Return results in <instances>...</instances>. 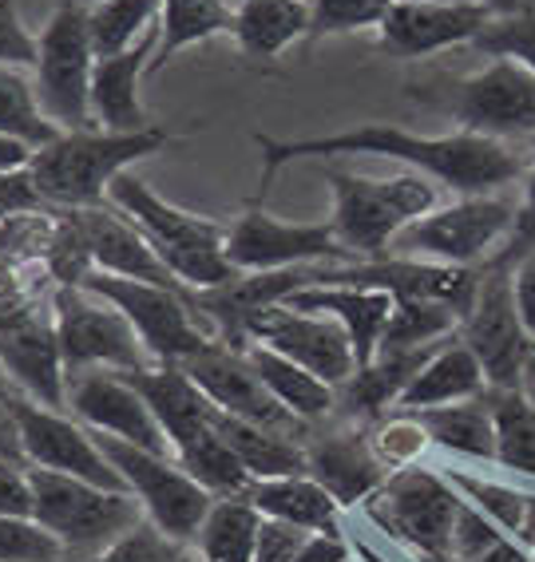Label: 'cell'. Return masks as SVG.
Instances as JSON below:
<instances>
[{"mask_svg": "<svg viewBox=\"0 0 535 562\" xmlns=\"http://www.w3.org/2000/svg\"><path fill=\"white\" fill-rule=\"evenodd\" d=\"M532 4H535V0H532Z\"/></svg>", "mask_w": 535, "mask_h": 562, "instance_id": "obj_61", "label": "cell"}, {"mask_svg": "<svg viewBox=\"0 0 535 562\" xmlns=\"http://www.w3.org/2000/svg\"><path fill=\"white\" fill-rule=\"evenodd\" d=\"M349 542H345V535H310L305 539V547L298 554H293V562H349Z\"/></svg>", "mask_w": 535, "mask_h": 562, "instance_id": "obj_53", "label": "cell"}, {"mask_svg": "<svg viewBox=\"0 0 535 562\" xmlns=\"http://www.w3.org/2000/svg\"><path fill=\"white\" fill-rule=\"evenodd\" d=\"M250 341L270 345L274 352L290 357L293 364L310 369L325 384L342 389L357 372V352L349 333L330 313H298L290 305H274L263 317H254Z\"/></svg>", "mask_w": 535, "mask_h": 562, "instance_id": "obj_18", "label": "cell"}, {"mask_svg": "<svg viewBox=\"0 0 535 562\" xmlns=\"http://www.w3.org/2000/svg\"><path fill=\"white\" fill-rule=\"evenodd\" d=\"M9 396H16V389H12V376L4 372V364H0V401H9Z\"/></svg>", "mask_w": 535, "mask_h": 562, "instance_id": "obj_58", "label": "cell"}, {"mask_svg": "<svg viewBox=\"0 0 535 562\" xmlns=\"http://www.w3.org/2000/svg\"><path fill=\"white\" fill-rule=\"evenodd\" d=\"M234 41L246 60H274L290 44L310 41V0H238Z\"/></svg>", "mask_w": 535, "mask_h": 562, "instance_id": "obj_30", "label": "cell"}, {"mask_svg": "<svg viewBox=\"0 0 535 562\" xmlns=\"http://www.w3.org/2000/svg\"><path fill=\"white\" fill-rule=\"evenodd\" d=\"M535 250V159L527 167V182H524V199L515 206V222L512 234L504 238V246L484 261V266H495V270H512L515 261L527 258Z\"/></svg>", "mask_w": 535, "mask_h": 562, "instance_id": "obj_47", "label": "cell"}, {"mask_svg": "<svg viewBox=\"0 0 535 562\" xmlns=\"http://www.w3.org/2000/svg\"><path fill=\"white\" fill-rule=\"evenodd\" d=\"M361 512L404 542L416 559H441L453 542V522L460 512V492L441 472L428 468H401L361 503Z\"/></svg>", "mask_w": 535, "mask_h": 562, "instance_id": "obj_8", "label": "cell"}, {"mask_svg": "<svg viewBox=\"0 0 535 562\" xmlns=\"http://www.w3.org/2000/svg\"><path fill=\"white\" fill-rule=\"evenodd\" d=\"M175 135L167 127L143 131H64L60 139L32 151L29 175L32 187L41 191L44 206L60 211H83V206H103L108 187L120 179L132 162L159 155Z\"/></svg>", "mask_w": 535, "mask_h": 562, "instance_id": "obj_2", "label": "cell"}, {"mask_svg": "<svg viewBox=\"0 0 535 562\" xmlns=\"http://www.w3.org/2000/svg\"><path fill=\"white\" fill-rule=\"evenodd\" d=\"M310 531L293 527V522L282 519H266L258 527V547H254V562H293V554L302 551Z\"/></svg>", "mask_w": 535, "mask_h": 562, "instance_id": "obj_49", "label": "cell"}, {"mask_svg": "<svg viewBox=\"0 0 535 562\" xmlns=\"http://www.w3.org/2000/svg\"><path fill=\"white\" fill-rule=\"evenodd\" d=\"M155 48H159V24L135 48L120 52V56H108V60H96V71H91V120H96V127L103 131L152 127L147 111L140 103V76L152 64Z\"/></svg>", "mask_w": 535, "mask_h": 562, "instance_id": "obj_25", "label": "cell"}, {"mask_svg": "<svg viewBox=\"0 0 535 562\" xmlns=\"http://www.w3.org/2000/svg\"><path fill=\"white\" fill-rule=\"evenodd\" d=\"M488 392V376L476 361V352L460 341V333L448 337L441 349L424 361V369L413 376V384L404 389V396L397 401L401 412H424V408H441V404L456 401H476Z\"/></svg>", "mask_w": 535, "mask_h": 562, "instance_id": "obj_27", "label": "cell"}, {"mask_svg": "<svg viewBox=\"0 0 535 562\" xmlns=\"http://www.w3.org/2000/svg\"><path fill=\"white\" fill-rule=\"evenodd\" d=\"M91 436L100 443V452L112 460L115 472L123 475L127 492L143 503V515L167 535H175V539L194 542V535H199V527L207 522V515L214 507V495L175 456H155L147 448H135V443L115 440L108 432Z\"/></svg>", "mask_w": 535, "mask_h": 562, "instance_id": "obj_9", "label": "cell"}, {"mask_svg": "<svg viewBox=\"0 0 535 562\" xmlns=\"http://www.w3.org/2000/svg\"><path fill=\"white\" fill-rule=\"evenodd\" d=\"M369 443L389 472H401V468H416L424 460V452L433 448V436L416 412L393 408L389 416L369 424Z\"/></svg>", "mask_w": 535, "mask_h": 562, "instance_id": "obj_42", "label": "cell"}, {"mask_svg": "<svg viewBox=\"0 0 535 562\" xmlns=\"http://www.w3.org/2000/svg\"><path fill=\"white\" fill-rule=\"evenodd\" d=\"M91 71H96V48L88 36V12L60 4L36 41V80H32L41 111L60 131L96 127Z\"/></svg>", "mask_w": 535, "mask_h": 562, "instance_id": "obj_11", "label": "cell"}, {"mask_svg": "<svg viewBox=\"0 0 535 562\" xmlns=\"http://www.w3.org/2000/svg\"><path fill=\"white\" fill-rule=\"evenodd\" d=\"M175 460L187 468V472L194 475V480L207 487V492L214 495V499H231V495H246V487L254 483V475L243 468V460L231 452L223 443V436L214 432V424H211V432L199 436V440L187 448V452H179Z\"/></svg>", "mask_w": 535, "mask_h": 562, "instance_id": "obj_40", "label": "cell"}, {"mask_svg": "<svg viewBox=\"0 0 535 562\" xmlns=\"http://www.w3.org/2000/svg\"><path fill=\"white\" fill-rule=\"evenodd\" d=\"M36 211H44V199H41V191L32 187L29 167L12 175H0V222L21 218V214H36Z\"/></svg>", "mask_w": 535, "mask_h": 562, "instance_id": "obj_50", "label": "cell"}, {"mask_svg": "<svg viewBox=\"0 0 535 562\" xmlns=\"http://www.w3.org/2000/svg\"><path fill=\"white\" fill-rule=\"evenodd\" d=\"M282 305L298 313H330L345 325L349 341L357 352V369L374 361L377 349H381L384 325L393 317L397 297L384 290H365V285H310V290H298L293 297H286Z\"/></svg>", "mask_w": 535, "mask_h": 562, "instance_id": "obj_24", "label": "cell"}, {"mask_svg": "<svg viewBox=\"0 0 535 562\" xmlns=\"http://www.w3.org/2000/svg\"><path fill=\"white\" fill-rule=\"evenodd\" d=\"M52 322H56V341H60L64 376L88 369L127 372L152 364V352L140 341L135 325L108 297L83 285H60L52 293Z\"/></svg>", "mask_w": 535, "mask_h": 562, "instance_id": "obj_10", "label": "cell"}, {"mask_svg": "<svg viewBox=\"0 0 535 562\" xmlns=\"http://www.w3.org/2000/svg\"><path fill=\"white\" fill-rule=\"evenodd\" d=\"M445 345V341H441ZM441 345H421V349H381L374 361L357 369L349 381L337 389V408H345V420L374 424L397 408L404 389L413 384V376L424 369V361L433 357Z\"/></svg>", "mask_w": 535, "mask_h": 562, "instance_id": "obj_26", "label": "cell"}, {"mask_svg": "<svg viewBox=\"0 0 535 562\" xmlns=\"http://www.w3.org/2000/svg\"><path fill=\"white\" fill-rule=\"evenodd\" d=\"M243 352H246V361H250V369L258 372V381L274 392V401L282 404V408H290L298 420L322 424L337 412V389L325 384L322 376H313L310 369L293 364L290 357L274 352L270 345H263V341H250Z\"/></svg>", "mask_w": 535, "mask_h": 562, "instance_id": "obj_29", "label": "cell"}, {"mask_svg": "<svg viewBox=\"0 0 535 562\" xmlns=\"http://www.w3.org/2000/svg\"><path fill=\"white\" fill-rule=\"evenodd\" d=\"M512 285H515V310L524 317L527 333L535 337V250L512 266Z\"/></svg>", "mask_w": 535, "mask_h": 562, "instance_id": "obj_52", "label": "cell"}, {"mask_svg": "<svg viewBox=\"0 0 535 562\" xmlns=\"http://www.w3.org/2000/svg\"><path fill=\"white\" fill-rule=\"evenodd\" d=\"M263 151V179L254 191V206H263L274 179L293 159H334V155H377V159H397L409 171L428 175L433 182L448 187L453 194H495L500 187L524 175V159L508 143L468 135V131H448V135H416V131L393 127V123H361V127L334 131V135H305V139H274V135H254Z\"/></svg>", "mask_w": 535, "mask_h": 562, "instance_id": "obj_1", "label": "cell"}, {"mask_svg": "<svg viewBox=\"0 0 535 562\" xmlns=\"http://www.w3.org/2000/svg\"><path fill=\"white\" fill-rule=\"evenodd\" d=\"M325 182L334 187V231L342 246L357 261L389 258L397 234L409 222L436 211V187L428 175L401 171L389 179H369V175L325 167Z\"/></svg>", "mask_w": 535, "mask_h": 562, "instance_id": "obj_5", "label": "cell"}, {"mask_svg": "<svg viewBox=\"0 0 535 562\" xmlns=\"http://www.w3.org/2000/svg\"><path fill=\"white\" fill-rule=\"evenodd\" d=\"M159 12L163 0H103V4L88 9V36L96 60L135 48L159 24Z\"/></svg>", "mask_w": 535, "mask_h": 562, "instance_id": "obj_37", "label": "cell"}, {"mask_svg": "<svg viewBox=\"0 0 535 562\" xmlns=\"http://www.w3.org/2000/svg\"><path fill=\"white\" fill-rule=\"evenodd\" d=\"M214 432L223 436V443L231 448L243 468L254 480H278V475H302L305 472V448L298 436L274 432L263 424L238 420L231 412L214 408Z\"/></svg>", "mask_w": 535, "mask_h": 562, "instance_id": "obj_31", "label": "cell"}, {"mask_svg": "<svg viewBox=\"0 0 535 562\" xmlns=\"http://www.w3.org/2000/svg\"><path fill=\"white\" fill-rule=\"evenodd\" d=\"M9 408L16 416V424H21L29 468L76 475V480L100 483V487H112V492H127V483L112 468V460L100 452L91 428L64 416L60 408H48V404L32 401V396H21V392L9 396Z\"/></svg>", "mask_w": 535, "mask_h": 562, "instance_id": "obj_15", "label": "cell"}, {"mask_svg": "<svg viewBox=\"0 0 535 562\" xmlns=\"http://www.w3.org/2000/svg\"><path fill=\"white\" fill-rule=\"evenodd\" d=\"M500 539H508V531L500 522L488 519L480 507H472L468 499H460V512L453 522V542H448V554L465 562H476L480 554H488Z\"/></svg>", "mask_w": 535, "mask_h": 562, "instance_id": "obj_46", "label": "cell"}, {"mask_svg": "<svg viewBox=\"0 0 535 562\" xmlns=\"http://www.w3.org/2000/svg\"><path fill=\"white\" fill-rule=\"evenodd\" d=\"M495 416V468L535 480V401L524 389H488Z\"/></svg>", "mask_w": 535, "mask_h": 562, "instance_id": "obj_34", "label": "cell"}, {"mask_svg": "<svg viewBox=\"0 0 535 562\" xmlns=\"http://www.w3.org/2000/svg\"><path fill=\"white\" fill-rule=\"evenodd\" d=\"M223 32H234V9L226 0H163L159 48L147 64V76H155L175 52L191 48V44H207Z\"/></svg>", "mask_w": 535, "mask_h": 562, "instance_id": "obj_33", "label": "cell"}, {"mask_svg": "<svg viewBox=\"0 0 535 562\" xmlns=\"http://www.w3.org/2000/svg\"><path fill=\"white\" fill-rule=\"evenodd\" d=\"M80 285L108 297L135 325L140 341L152 352V361L182 364L187 357H194V352H202L211 345V337L191 322L194 310L182 290H167V285H152V281L115 278V273H103V270H91Z\"/></svg>", "mask_w": 535, "mask_h": 562, "instance_id": "obj_14", "label": "cell"}, {"mask_svg": "<svg viewBox=\"0 0 535 562\" xmlns=\"http://www.w3.org/2000/svg\"><path fill=\"white\" fill-rule=\"evenodd\" d=\"M68 218L80 226L83 246H88L96 270L115 273V278H132V281H152V285H167V290L187 293V285L167 270V261L159 258L152 238H147L127 214L115 211L112 202L68 211Z\"/></svg>", "mask_w": 535, "mask_h": 562, "instance_id": "obj_21", "label": "cell"}, {"mask_svg": "<svg viewBox=\"0 0 535 562\" xmlns=\"http://www.w3.org/2000/svg\"><path fill=\"white\" fill-rule=\"evenodd\" d=\"M500 4H424L397 0L377 29V48L397 60H424L456 44H476V36L500 16Z\"/></svg>", "mask_w": 535, "mask_h": 562, "instance_id": "obj_19", "label": "cell"}, {"mask_svg": "<svg viewBox=\"0 0 535 562\" xmlns=\"http://www.w3.org/2000/svg\"><path fill=\"white\" fill-rule=\"evenodd\" d=\"M0 460L12 463H29L24 460V440H21V424L12 416L9 401H0Z\"/></svg>", "mask_w": 535, "mask_h": 562, "instance_id": "obj_54", "label": "cell"}, {"mask_svg": "<svg viewBox=\"0 0 535 562\" xmlns=\"http://www.w3.org/2000/svg\"><path fill=\"white\" fill-rule=\"evenodd\" d=\"M424 4H500L504 12H515L524 0H424Z\"/></svg>", "mask_w": 535, "mask_h": 562, "instance_id": "obj_57", "label": "cell"}, {"mask_svg": "<svg viewBox=\"0 0 535 562\" xmlns=\"http://www.w3.org/2000/svg\"><path fill=\"white\" fill-rule=\"evenodd\" d=\"M29 480L32 519L60 539L64 559L100 551L143 519V503L132 492H112L100 483L44 472V468H29Z\"/></svg>", "mask_w": 535, "mask_h": 562, "instance_id": "obj_6", "label": "cell"}, {"mask_svg": "<svg viewBox=\"0 0 535 562\" xmlns=\"http://www.w3.org/2000/svg\"><path fill=\"white\" fill-rule=\"evenodd\" d=\"M0 515H24V519H32L29 463L0 460Z\"/></svg>", "mask_w": 535, "mask_h": 562, "instance_id": "obj_51", "label": "cell"}, {"mask_svg": "<svg viewBox=\"0 0 535 562\" xmlns=\"http://www.w3.org/2000/svg\"><path fill=\"white\" fill-rule=\"evenodd\" d=\"M456 333H460V313L453 305L428 302V297H397L393 317L384 325L381 349H421V345L448 341Z\"/></svg>", "mask_w": 535, "mask_h": 562, "instance_id": "obj_39", "label": "cell"}, {"mask_svg": "<svg viewBox=\"0 0 535 562\" xmlns=\"http://www.w3.org/2000/svg\"><path fill=\"white\" fill-rule=\"evenodd\" d=\"M68 408L91 432H108L155 456H171V440L155 420L152 404L120 369H88L68 376Z\"/></svg>", "mask_w": 535, "mask_h": 562, "instance_id": "obj_17", "label": "cell"}, {"mask_svg": "<svg viewBox=\"0 0 535 562\" xmlns=\"http://www.w3.org/2000/svg\"><path fill=\"white\" fill-rule=\"evenodd\" d=\"M246 499L266 519H282L302 527L310 535H337L342 531V503L325 492L313 475H278V480H254L246 487Z\"/></svg>", "mask_w": 535, "mask_h": 562, "instance_id": "obj_28", "label": "cell"}, {"mask_svg": "<svg viewBox=\"0 0 535 562\" xmlns=\"http://www.w3.org/2000/svg\"><path fill=\"white\" fill-rule=\"evenodd\" d=\"M32 162V147L21 139H9V135H0V175H12V171H24Z\"/></svg>", "mask_w": 535, "mask_h": 562, "instance_id": "obj_55", "label": "cell"}, {"mask_svg": "<svg viewBox=\"0 0 535 562\" xmlns=\"http://www.w3.org/2000/svg\"><path fill=\"white\" fill-rule=\"evenodd\" d=\"M472 48L484 52V56L520 60L527 71H535V4L532 0H524L515 12H500V16L476 36Z\"/></svg>", "mask_w": 535, "mask_h": 562, "instance_id": "obj_43", "label": "cell"}, {"mask_svg": "<svg viewBox=\"0 0 535 562\" xmlns=\"http://www.w3.org/2000/svg\"><path fill=\"white\" fill-rule=\"evenodd\" d=\"M468 76H428L409 83V100L445 115L456 131L484 139H535V71L508 56H488Z\"/></svg>", "mask_w": 535, "mask_h": 562, "instance_id": "obj_3", "label": "cell"}, {"mask_svg": "<svg viewBox=\"0 0 535 562\" xmlns=\"http://www.w3.org/2000/svg\"><path fill=\"white\" fill-rule=\"evenodd\" d=\"M476 562H535V554H532V547H527V542H520V539H512V535H508V539H500L492 551L480 554Z\"/></svg>", "mask_w": 535, "mask_h": 562, "instance_id": "obj_56", "label": "cell"}, {"mask_svg": "<svg viewBox=\"0 0 535 562\" xmlns=\"http://www.w3.org/2000/svg\"><path fill=\"white\" fill-rule=\"evenodd\" d=\"M397 0H310V44L342 32L381 29Z\"/></svg>", "mask_w": 535, "mask_h": 562, "instance_id": "obj_44", "label": "cell"}, {"mask_svg": "<svg viewBox=\"0 0 535 562\" xmlns=\"http://www.w3.org/2000/svg\"><path fill=\"white\" fill-rule=\"evenodd\" d=\"M305 448V475L322 483L342 507H361L369 495L389 480V468L377 460L369 443V424L337 420L330 428H313L302 440Z\"/></svg>", "mask_w": 535, "mask_h": 562, "instance_id": "obj_20", "label": "cell"}, {"mask_svg": "<svg viewBox=\"0 0 535 562\" xmlns=\"http://www.w3.org/2000/svg\"><path fill=\"white\" fill-rule=\"evenodd\" d=\"M108 202L152 238L159 258L167 261V270L187 290H214V285H226V281L238 278V270L226 258V222L171 206L147 182L127 171L108 187Z\"/></svg>", "mask_w": 535, "mask_h": 562, "instance_id": "obj_4", "label": "cell"}, {"mask_svg": "<svg viewBox=\"0 0 535 562\" xmlns=\"http://www.w3.org/2000/svg\"><path fill=\"white\" fill-rule=\"evenodd\" d=\"M416 416L433 436V448H445L460 460L495 463V416L488 408V396L424 408Z\"/></svg>", "mask_w": 535, "mask_h": 562, "instance_id": "obj_32", "label": "cell"}, {"mask_svg": "<svg viewBox=\"0 0 535 562\" xmlns=\"http://www.w3.org/2000/svg\"><path fill=\"white\" fill-rule=\"evenodd\" d=\"M182 369H187V376L207 392V401H211L214 408L231 412L238 420L274 428V432L298 436V440H305V432H310V424L298 420L290 408H282V404L274 401V392L258 381V372L250 369L243 349L211 341L202 352L187 357Z\"/></svg>", "mask_w": 535, "mask_h": 562, "instance_id": "obj_16", "label": "cell"}, {"mask_svg": "<svg viewBox=\"0 0 535 562\" xmlns=\"http://www.w3.org/2000/svg\"><path fill=\"white\" fill-rule=\"evenodd\" d=\"M460 341L476 352L488 389H524V376L535 361V337L515 310L512 270L480 266L472 310L460 322Z\"/></svg>", "mask_w": 535, "mask_h": 562, "instance_id": "obj_12", "label": "cell"}, {"mask_svg": "<svg viewBox=\"0 0 535 562\" xmlns=\"http://www.w3.org/2000/svg\"><path fill=\"white\" fill-rule=\"evenodd\" d=\"M441 475H445L456 492H460V499H468L472 507H480V512H484L492 522H500L512 539H524L527 519H532V503H535L532 492H520L515 483L468 472V468H441Z\"/></svg>", "mask_w": 535, "mask_h": 562, "instance_id": "obj_36", "label": "cell"}, {"mask_svg": "<svg viewBox=\"0 0 535 562\" xmlns=\"http://www.w3.org/2000/svg\"><path fill=\"white\" fill-rule=\"evenodd\" d=\"M64 562H191V542L175 539V535H167L143 515L135 527H127L108 547L91 554H71Z\"/></svg>", "mask_w": 535, "mask_h": 562, "instance_id": "obj_41", "label": "cell"}, {"mask_svg": "<svg viewBox=\"0 0 535 562\" xmlns=\"http://www.w3.org/2000/svg\"><path fill=\"white\" fill-rule=\"evenodd\" d=\"M0 64L36 68V36L16 16V0H0Z\"/></svg>", "mask_w": 535, "mask_h": 562, "instance_id": "obj_48", "label": "cell"}, {"mask_svg": "<svg viewBox=\"0 0 535 562\" xmlns=\"http://www.w3.org/2000/svg\"><path fill=\"white\" fill-rule=\"evenodd\" d=\"M258 527H263V515L254 512V503L246 495L214 499L211 515L194 535L202 562H254Z\"/></svg>", "mask_w": 535, "mask_h": 562, "instance_id": "obj_35", "label": "cell"}, {"mask_svg": "<svg viewBox=\"0 0 535 562\" xmlns=\"http://www.w3.org/2000/svg\"><path fill=\"white\" fill-rule=\"evenodd\" d=\"M226 258L238 273L357 261L342 246L334 222H282L254 202L226 226Z\"/></svg>", "mask_w": 535, "mask_h": 562, "instance_id": "obj_13", "label": "cell"}, {"mask_svg": "<svg viewBox=\"0 0 535 562\" xmlns=\"http://www.w3.org/2000/svg\"><path fill=\"white\" fill-rule=\"evenodd\" d=\"M515 206L504 194H468L453 206H436L424 218L409 222L393 238V258H433L441 266H484L512 234Z\"/></svg>", "mask_w": 535, "mask_h": 562, "instance_id": "obj_7", "label": "cell"}, {"mask_svg": "<svg viewBox=\"0 0 535 562\" xmlns=\"http://www.w3.org/2000/svg\"><path fill=\"white\" fill-rule=\"evenodd\" d=\"M0 364L21 384L24 396L48 404V408H68V376H64L60 341H56V322L29 313L0 325Z\"/></svg>", "mask_w": 535, "mask_h": 562, "instance_id": "obj_22", "label": "cell"}, {"mask_svg": "<svg viewBox=\"0 0 535 562\" xmlns=\"http://www.w3.org/2000/svg\"><path fill=\"white\" fill-rule=\"evenodd\" d=\"M0 135L29 143L32 151H41V147H48L52 139L64 135L41 111L32 80L12 64H0Z\"/></svg>", "mask_w": 535, "mask_h": 562, "instance_id": "obj_38", "label": "cell"}, {"mask_svg": "<svg viewBox=\"0 0 535 562\" xmlns=\"http://www.w3.org/2000/svg\"><path fill=\"white\" fill-rule=\"evenodd\" d=\"M520 542H527L532 547V554H535V503H532V519H527V531H524V539Z\"/></svg>", "mask_w": 535, "mask_h": 562, "instance_id": "obj_59", "label": "cell"}, {"mask_svg": "<svg viewBox=\"0 0 535 562\" xmlns=\"http://www.w3.org/2000/svg\"><path fill=\"white\" fill-rule=\"evenodd\" d=\"M0 562H64V547L36 519L0 515Z\"/></svg>", "mask_w": 535, "mask_h": 562, "instance_id": "obj_45", "label": "cell"}, {"mask_svg": "<svg viewBox=\"0 0 535 562\" xmlns=\"http://www.w3.org/2000/svg\"><path fill=\"white\" fill-rule=\"evenodd\" d=\"M135 389L143 392V401L152 404L155 420L171 440V456L187 452L199 436L211 432L214 420V404L207 401V392L187 376L182 364L171 361H152L143 369H127L123 372Z\"/></svg>", "mask_w": 535, "mask_h": 562, "instance_id": "obj_23", "label": "cell"}, {"mask_svg": "<svg viewBox=\"0 0 535 562\" xmlns=\"http://www.w3.org/2000/svg\"><path fill=\"white\" fill-rule=\"evenodd\" d=\"M60 4H68V9H96V4H103V0H60Z\"/></svg>", "mask_w": 535, "mask_h": 562, "instance_id": "obj_60", "label": "cell"}]
</instances>
